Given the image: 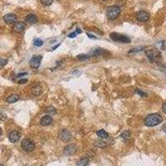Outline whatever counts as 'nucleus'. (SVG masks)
<instances>
[{
    "label": "nucleus",
    "mask_w": 166,
    "mask_h": 166,
    "mask_svg": "<svg viewBox=\"0 0 166 166\" xmlns=\"http://www.w3.org/2000/svg\"><path fill=\"white\" fill-rule=\"evenodd\" d=\"M163 121V117L160 114L154 113V114L148 115L145 119H144V125L149 127H153V126L160 125Z\"/></svg>",
    "instance_id": "f257e3e1"
},
{
    "label": "nucleus",
    "mask_w": 166,
    "mask_h": 166,
    "mask_svg": "<svg viewBox=\"0 0 166 166\" xmlns=\"http://www.w3.org/2000/svg\"><path fill=\"white\" fill-rule=\"evenodd\" d=\"M145 55L148 57L149 61L151 63H160L161 61V53L160 52L156 49V48H152L145 51Z\"/></svg>",
    "instance_id": "f03ea898"
},
{
    "label": "nucleus",
    "mask_w": 166,
    "mask_h": 166,
    "mask_svg": "<svg viewBox=\"0 0 166 166\" xmlns=\"http://www.w3.org/2000/svg\"><path fill=\"white\" fill-rule=\"evenodd\" d=\"M120 14V8L117 5L109 6L106 8V16L110 20H115Z\"/></svg>",
    "instance_id": "7ed1b4c3"
},
{
    "label": "nucleus",
    "mask_w": 166,
    "mask_h": 166,
    "mask_svg": "<svg viewBox=\"0 0 166 166\" xmlns=\"http://www.w3.org/2000/svg\"><path fill=\"white\" fill-rule=\"evenodd\" d=\"M110 38L115 42H120L122 43H130L131 42L130 38L120 34V33H111L110 34Z\"/></svg>",
    "instance_id": "20e7f679"
},
{
    "label": "nucleus",
    "mask_w": 166,
    "mask_h": 166,
    "mask_svg": "<svg viewBox=\"0 0 166 166\" xmlns=\"http://www.w3.org/2000/svg\"><path fill=\"white\" fill-rule=\"evenodd\" d=\"M21 146H22V148L24 151L30 152V151H33L34 149L35 144L33 140H31L29 139H24L21 143Z\"/></svg>",
    "instance_id": "39448f33"
},
{
    "label": "nucleus",
    "mask_w": 166,
    "mask_h": 166,
    "mask_svg": "<svg viewBox=\"0 0 166 166\" xmlns=\"http://www.w3.org/2000/svg\"><path fill=\"white\" fill-rule=\"evenodd\" d=\"M59 139L64 142H69L72 140V134L67 130H62L58 134Z\"/></svg>",
    "instance_id": "423d86ee"
},
{
    "label": "nucleus",
    "mask_w": 166,
    "mask_h": 166,
    "mask_svg": "<svg viewBox=\"0 0 166 166\" xmlns=\"http://www.w3.org/2000/svg\"><path fill=\"white\" fill-rule=\"evenodd\" d=\"M42 60V55L33 56L32 57L31 61H30V67L33 69H38L40 67Z\"/></svg>",
    "instance_id": "0eeeda50"
},
{
    "label": "nucleus",
    "mask_w": 166,
    "mask_h": 166,
    "mask_svg": "<svg viewBox=\"0 0 166 166\" xmlns=\"http://www.w3.org/2000/svg\"><path fill=\"white\" fill-rule=\"evenodd\" d=\"M149 13L145 11H139L135 13V17L140 22H147L149 19Z\"/></svg>",
    "instance_id": "6e6552de"
},
{
    "label": "nucleus",
    "mask_w": 166,
    "mask_h": 166,
    "mask_svg": "<svg viewBox=\"0 0 166 166\" xmlns=\"http://www.w3.org/2000/svg\"><path fill=\"white\" fill-rule=\"evenodd\" d=\"M77 150V147L73 144H68L67 145L65 148H64V154L67 156H70V155H73L76 152Z\"/></svg>",
    "instance_id": "1a4fd4ad"
},
{
    "label": "nucleus",
    "mask_w": 166,
    "mask_h": 166,
    "mask_svg": "<svg viewBox=\"0 0 166 166\" xmlns=\"http://www.w3.org/2000/svg\"><path fill=\"white\" fill-rule=\"evenodd\" d=\"M17 15L14 13H8L3 16V21L5 22L7 24H13L17 22Z\"/></svg>",
    "instance_id": "9d476101"
},
{
    "label": "nucleus",
    "mask_w": 166,
    "mask_h": 166,
    "mask_svg": "<svg viewBox=\"0 0 166 166\" xmlns=\"http://www.w3.org/2000/svg\"><path fill=\"white\" fill-rule=\"evenodd\" d=\"M53 122V119H52V115H44L41 118L40 124L41 126H47L52 125Z\"/></svg>",
    "instance_id": "9b49d317"
},
{
    "label": "nucleus",
    "mask_w": 166,
    "mask_h": 166,
    "mask_svg": "<svg viewBox=\"0 0 166 166\" xmlns=\"http://www.w3.org/2000/svg\"><path fill=\"white\" fill-rule=\"evenodd\" d=\"M21 137L20 133L17 131H13L10 132V134L8 135V139L11 141L12 143H16L19 140V139Z\"/></svg>",
    "instance_id": "f8f14e48"
},
{
    "label": "nucleus",
    "mask_w": 166,
    "mask_h": 166,
    "mask_svg": "<svg viewBox=\"0 0 166 166\" xmlns=\"http://www.w3.org/2000/svg\"><path fill=\"white\" fill-rule=\"evenodd\" d=\"M25 28H26V25H25V23H23V22H17L13 26V31L15 33H22V32L24 31Z\"/></svg>",
    "instance_id": "ddd939ff"
},
{
    "label": "nucleus",
    "mask_w": 166,
    "mask_h": 166,
    "mask_svg": "<svg viewBox=\"0 0 166 166\" xmlns=\"http://www.w3.org/2000/svg\"><path fill=\"white\" fill-rule=\"evenodd\" d=\"M25 21H26V23H29V24H35V23H38V17L35 14L31 13V14H28V15L26 16Z\"/></svg>",
    "instance_id": "4468645a"
},
{
    "label": "nucleus",
    "mask_w": 166,
    "mask_h": 166,
    "mask_svg": "<svg viewBox=\"0 0 166 166\" xmlns=\"http://www.w3.org/2000/svg\"><path fill=\"white\" fill-rule=\"evenodd\" d=\"M19 98H20V97L18 95L13 94V95H10L9 97H8L6 101H7L8 103H14V102H16V101H17L19 100Z\"/></svg>",
    "instance_id": "2eb2a0df"
},
{
    "label": "nucleus",
    "mask_w": 166,
    "mask_h": 166,
    "mask_svg": "<svg viewBox=\"0 0 166 166\" xmlns=\"http://www.w3.org/2000/svg\"><path fill=\"white\" fill-rule=\"evenodd\" d=\"M31 92H32V94L34 95V96H39V95H41V94L42 93V86H33V87L32 88Z\"/></svg>",
    "instance_id": "dca6fc26"
},
{
    "label": "nucleus",
    "mask_w": 166,
    "mask_h": 166,
    "mask_svg": "<svg viewBox=\"0 0 166 166\" xmlns=\"http://www.w3.org/2000/svg\"><path fill=\"white\" fill-rule=\"evenodd\" d=\"M88 163H89V159H88L87 157H84V158H81L80 160L77 162L76 165L77 166H86Z\"/></svg>",
    "instance_id": "f3484780"
},
{
    "label": "nucleus",
    "mask_w": 166,
    "mask_h": 166,
    "mask_svg": "<svg viewBox=\"0 0 166 166\" xmlns=\"http://www.w3.org/2000/svg\"><path fill=\"white\" fill-rule=\"evenodd\" d=\"M97 135L100 138H101V139H106V138H108V136H109L108 133L106 131H104V130L98 131L97 132Z\"/></svg>",
    "instance_id": "a211bd4d"
},
{
    "label": "nucleus",
    "mask_w": 166,
    "mask_h": 166,
    "mask_svg": "<svg viewBox=\"0 0 166 166\" xmlns=\"http://www.w3.org/2000/svg\"><path fill=\"white\" fill-rule=\"evenodd\" d=\"M46 112L47 114H49V115H53L57 114V110L53 106H48L46 108Z\"/></svg>",
    "instance_id": "6ab92c4d"
},
{
    "label": "nucleus",
    "mask_w": 166,
    "mask_h": 166,
    "mask_svg": "<svg viewBox=\"0 0 166 166\" xmlns=\"http://www.w3.org/2000/svg\"><path fill=\"white\" fill-rule=\"evenodd\" d=\"M94 145L96 147H99V148H105V147H106L107 143L105 141H102V140H97L94 143Z\"/></svg>",
    "instance_id": "aec40b11"
},
{
    "label": "nucleus",
    "mask_w": 166,
    "mask_h": 166,
    "mask_svg": "<svg viewBox=\"0 0 166 166\" xmlns=\"http://www.w3.org/2000/svg\"><path fill=\"white\" fill-rule=\"evenodd\" d=\"M120 137L124 139L125 140H127L131 138V131H125L120 134Z\"/></svg>",
    "instance_id": "412c9836"
},
{
    "label": "nucleus",
    "mask_w": 166,
    "mask_h": 166,
    "mask_svg": "<svg viewBox=\"0 0 166 166\" xmlns=\"http://www.w3.org/2000/svg\"><path fill=\"white\" fill-rule=\"evenodd\" d=\"M143 49H144V47H135V48H133L131 50H130V51L128 52V53H129V54H131V53H135V52L142 51Z\"/></svg>",
    "instance_id": "4be33fe9"
},
{
    "label": "nucleus",
    "mask_w": 166,
    "mask_h": 166,
    "mask_svg": "<svg viewBox=\"0 0 166 166\" xmlns=\"http://www.w3.org/2000/svg\"><path fill=\"white\" fill-rule=\"evenodd\" d=\"M135 93L138 94V95H140V96L142 97H148L147 93H145V92H143V91L140 90V89H136V90H135Z\"/></svg>",
    "instance_id": "5701e85b"
},
{
    "label": "nucleus",
    "mask_w": 166,
    "mask_h": 166,
    "mask_svg": "<svg viewBox=\"0 0 166 166\" xmlns=\"http://www.w3.org/2000/svg\"><path fill=\"white\" fill-rule=\"evenodd\" d=\"M40 2L45 6H50L52 5L53 3V0H40Z\"/></svg>",
    "instance_id": "b1692460"
},
{
    "label": "nucleus",
    "mask_w": 166,
    "mask_h": 166,
    "mask_svg": "<svg viewBox=\"0 0 166 166\" xmlns=\"http://www.w3.org/2000/svg\"><path fill=\"white\" fill-rule=\"evenodd\" d=\"M7 63H8V60L7 59L0 58V68H3Z\"/></svg>",
    "instance_id": "393cba45"
},
{
    "label": "nucleus",
    "mask_w": 166,
    "mask_h": 166,
    "mask_svg": "<svg viewBox=\"0 0 166 166\" xmlns=\"http://www.w3.org/2000/svg\"><path fill=\"white\" fill-rule=\"evenodd\" d=\"M42 43H43V42H42V40H41V39H36L33 42V44L36 47H41L42 45Z\"/></svg>",
    "instance_id": "a878e982"
},
{
    "label": "nucleus",
    "mask_w": 166,
    "mask_h": 166,
    "mask_svg": "<svg viewBox=\"0 0 166 166\" xmlns=\"http://www.w3.org/2000/svg\"><path fill=\"white\" fill-rule=\"evenodd\" d=\"M90 57L89 55H78L77 56V58L79 60H86V59H88Z\"/></svg>",
    "instance_id": "bb28decb"
},
{
    "label": "nucleus",
    "mask_w": 166,
    "mask_h": 166,
    "mask_svg": "<svg viewBox=\"0 0 166 166\" xmlns=\"http://www.w3.org/2000/svg\"><path fill=\"white\" fill-rule=\"evenodd\" d=\"M26 82H28V79H22L18 81V84H25Z\"/></svg>",
    "instance_id": "cd10ccee"
},
{
    "label": "nucleus",
    "mask_w": 166,
    "mask_h": 166,
    "mask_svg": "<svg viewBox=\"0 0 166 166\" xmlns=\"http://www.w3.org/2000/svg\"><path fill=\"white\" fill-rule=\"evenodd\" d=\"M76 36V32H74V33H70V34L68 35V37L70 38H74Z\"/></svg>",
    "instance_id": "c85d7f7f"
},
{
    "label": "nucleus",
    "mask_w": 166,
    "mask_h": 166,
    "mask_svg": "<svg viewBox=\"0 0 166 166\" xmlns=\"http://www.w3.org/2000/svg\"><path fill=\"white\" fill-rule=\"evenodd\" d=\"M162 110H163V112L166 114V102L165 103H164V105L162 106Z\"/></svg>",
    "instance_id": "c756f323"
},
{
    "label": "nucleus",
    "mask_w": 166,
    "mask_h": 166,
    "mask_svg": "<svg viewBox=\"0 0 166 166\" xmlns=\"http://www.w3.org/2000/svg\"><path fill=\"white\" fill-rule=\"evenodd\" d=\"M28 73L27 72H23V73H20V74H17V77H20V76H25V75H27Z\"/></svg>",
    "instance_id": "7c9ffc66"
},
{
    "label": "nucleus",
    "mask_w": 166,
    "mask_h": 166,
    "mask_svg": "<svg viewBox=\"0 0 166 166\" xmlns=\"http://www.w3.org/2000/svg\"><path fill=\"white\" fill-rule=\"evenodd\" d=\"M162 130H163V131L166 134V124H165L164 126H162Z\"/></svg>",
    "instance_id": "2f4dec72"
},
{
    "label": "nucleus",
    "mask_w": 166,
    "mask_h": 166,
    "mask_svg": "<svg viewBox=\"0 0 166 166\" xmlns=\"http://www.w3.org/2000/svg\"><path fill=\"white\" fill-rule=\"evenodd\" d=\"M0 119H1V120H5L6 116H5V115L3 116V115L0 114Z\"/></svg>",
    "instance_id": "473e14b6"
},
{
    "label": "nucleus",
    "mask_w": 166,
    "mask_h": 166,
    "mask_svg": "<svg viewBox=\"0 0 166 166\" xmlns=\"http://www.w3.org/2000/svg\"><path fill=\"white\" fill-rule=\"evenodd\" d=\"M60 45H61V44H60V43H59V44H57V45H56V46H54V47H52V51H54V50H55V49H56V48H57V47H58L60 46Z\"/></svg>",
    "instance_id": "72a5a7b5"
},
{
    "label": "nucleus",
    "mask_w": 166,
    "mask_h": 166,
    "mask_svg": "<svg viewBox=\"0 0 166 166\" xmlns=\"http://www.w3.org/2000/svg\"><path fill=\"white\" fill-rule=\"evenodd\" d=\"M88 36H89V38H93V39H97V38H95L94 36H92V35H90V34H87Z\"/></svg>",
    "instance_id": "f704fd0d"
},
{
    "label": "nucleus",
    "mask_w": 166,
    "mask_h": 166,
    "mask_svg": "<svg viewBox=\"0 0 166 166\" xmlns=\"http://www.w3.org/2000/svg\"><path fill=\"white\" fill-rule=\"evenodd\" d=\"M81 33V31L80 29H76V33Z\"/></svg>",
    "instance_id": "c9c22d12"
},
{
    "label": "nucleus",
    "mask_w": 166,
    "mask_h": 166,
    "mask_svg": "<svg viewBox=\"0 0 166 166\" xmlns=\"http://www.w3.org/2000/svg\"><path fill=\"white\" fill-rule=\"evenodd\" d=\"M2 135V129L0 128V135Z\"/></svg>",
    "instance_id": "e433bc0d"
},
{
    "label": "nucleus",
    "mask_w": 166,
    "mask_h": 166,
    "mask_svg": "<svg viewBox=\"0 0 166 166\" xmlns=\"http://www.w3.org/2000/svg\"><path fill=\"white\" fill-rule=\"evenodd\" d=\"M0 166H3V165H2V164H0Z\"/></svg>",
    "instance_id": "4c0bfd02"
},
{
    "label": "nucleus",
    "mask_w": 166,
    "mask_h": 166,
    "mask_svg": "<svg viewBox=\"0 0 166 166\" xmlns=\"http://www.w3.org/2000/svg\"><path fill=\"white\" fill-rule=\"evenodd\" d=\"M102 1H107V0H102Z\"/></svg>",
    "instance_id": "58836bf2"
}]
</instances>
